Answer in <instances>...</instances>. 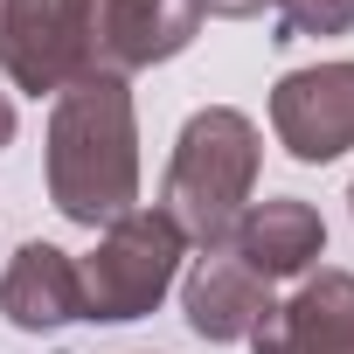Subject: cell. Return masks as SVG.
Here are the masks:
<instances>
[{
    "label": "cell",
    "instance_id": "8fae6325",
    "mask_svg": "<svg viewBox=\"0 0 354 354\" xmlns=\"http://www.w3.org/2000/svg\"><path fill=\"white\" fill-rule=\"evenodd\" d=\"M271 8H278V35H271V42L347 35V28H354V0H271Z\"/></svg>",
    "mask_w": 354,
    "mask_h": 354
},
{
    "label": "cell",
    "instance_id": "7a4b0ae2",
    "mask_svg": "<svg viewBox=\"0 0 354 354\" xmlns=\"http://www.w3.org/2000/svg\"><path fill=\"white\" fill-rule=\"evenodd\" d=\"M257 160H264V139L236 104H202L181 125L167 181H160V216L181 230V243L230 250V230L257 188Z\"/></svg>",
    "mask_w": 354,
    "mask_h": 354
},
{
    "label": "cell",
    "instance_id": "5bb4252c",
    "mask_svg": "<svg viewBox=\"0 0 354 354\" xmlns=\"http://www.w3.org/2000/svg\"><path fill=\"white\" fill-rule=\"evenodd\" d=\"M347 209H354V188H347Z\"/></svg>",
    "mask_w": 354,
    "mask_h": 354
},
{
    "label": "cell",
    "instance_id": "4fadbf2b",
    "mask_svg": "<svg viewBox=\"0 0 354 354\" xmlns=\"http://www.w3.org/2000/svg\"><path fill=\"white\" fill-rule=\"evenodd\" d=\"M0 146H15V97L0 91Z\"/></svg>",
    "mask_w": 354,
    "mask_h": 354
},
{
    "label": "cell",
    "instance_id": "ba28073f",
    "mask_svg": "<svg viewBox=\"0 0 354 354\" xmlns=\"http://www.w3.org/2000/svg\"><path fill=\"white\" fill-rule=\"evenodd\" d=\"M230 257L250 264L264 285H278V278H306V271L326 257V223H319V209L299 202V195L250 202V209L236 216V230H230Z\"/></svg>",
    "mask_w": 354,
    "mask_h": 354
},
{
    "label": "cell",
    "instance_id": "5b68a950",
    "mask_svg": "<svg viewBox=\"0 0 354 354\" xmlns=\"http://www.w3.org/2000/svg\"><path fill=\"white\" fill-rule=\"evenodd\" d=\"M271 132L292 160L326 167L354 146V63H313L278 77L271 91Z\"/></svg>",
    "mask_w": 354,
    "mask_h": 354
},
{
    "label": "cell",
    "instance_id": "6da1fadb",
    "mask_svg": "<svg viewBox=\"0 0 354 354\" xmlns=\"http://www.w3.org/2000/svg\"><path fill=\"white\" fill-rule=\"evenodd\" d=\"M49 202L77 230H104L139 202V118L125 77H77L49 111Z\"/></svg>",
    "mask_w": 354,
    "mask_h": 354
},
{
    "label": "cell",
    "instance_id": "52a82bcc",
    "mask_svg": "<svg viewBox=\"0 0 354 354\" xmlns=\"http://www.w3.org/2000/svg\"><path fill=\"white\" fill-rule=\"evenodd\" d=\"M257 354H354V271H313L250 333Z\"/></svg>",
    "mask_w": 354,
    "mask_h": 354
},
{
    "label": "cell",
    "instance_id": "8992f818",
    "mask_svg": "<svg viewBox=\"0 0 354 354\" xmlns=\"http://www.w3.org/2000/svg\"><path fill=\"white\" fill-rule=\"evenodd\" d=\"M195 35H202L195 0H97V70L104 77L174 63Z\"/></svg>",
    "mask_w": 354,
    "mask_h": 354
},
{
    "label": "cell",
    "instance_id": "3957f363",
    "mask_svg": "<svg viewBox=\"0 0 354 354\" xmlns=\"http://www.w3.org/2000/svg\"><path fill=\"white\" fill-rule=\"evenodd\" d=\"M181 230H174L160 209H125L118 223L97 230V250L77 264L84 278V319L97 326H125V319H146L174 278H181Z\"/></svg>",
    "mask_w": 354,
    "mask_h": 354
},
{
    "label": "cell",
    "instance_id": "7c38bea8",
    "mask_svg": "<svg viewBox=\"0 0 354 354\" xmlns=\"http://www.w3.org/2000/svg\"><path fill=\"white\" fill-rule=\"evenodd\" d=\"M202 15H216V21H250V15H264L271 0H195Z\"/></svg>",
    "mask_w": 354,
    "mask_h": 354
},
{
    "label": "cell",
    "instance_id": "30bf717a",
    "mask_svg": "<svg viewBox=\"0 0 354 354\" xmlns=\"http://www.w3.org/2000/svg\"><path fill=\"white\" fill-rule=\"evenodd\" d=\"M0 313L21 333H49V326H70L84 319V278H77V257L56 250V243H21L0 271Z\"/></svg>",
    "mask_w": 354,
    "mask_h": 354
},
{
    "label": "cell",
    "instance_id": "9c48e42d",
    "mask_svg": "<svg viewBox=\"0 0 354 354\" xmlns=\"http://www.w3.org/2000/svg\"><path fill=\"white\" fill-rule=\"evenodd\" d=\"M271 306H278V299H271V285H264L250 264H236L230 250H209V257L188 271V285H181L188 333H202V340H216V347L250 340V333L264 326V313H271Z\"/></svg>",
    "mask_w": 354,
    "mask_h": 354
},
{
    "label": "cell",
    "instance_id": "277c9868",
    "mask_svg": "<svg viewBox=\"0 0 354 354\" xmlns=\"http://www.w3.org/2000/svg\"><path fill=\"white\" fill-rule=\"evenodd\" d=\"M0 70L28 97H63L97 70V0H0Z\"/></svg>",
    "mask_w": 354,
    "mask_h": 354
}]
</instances>
